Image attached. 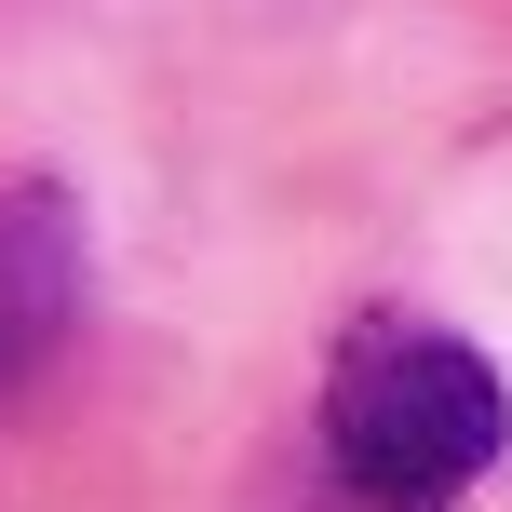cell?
Segmentation results:
<instances>
[{
    "mask_svg": "<svg viewBox=\"0 0 512 512\" xmlns=\"http://www.w3.org/2000/svg\"><path fill=\"white\" fill-rule=\"evenodd\" d=\"M68 324H81V203L68 176H14L0 189V391H41Z\"/></svg>",
    "mask_w": 512,
    "mask_h": 512,
    "instance_id": "cell-2",
    "label": "cell"
},
{
    "mask_svg": "<svg viewBox=\"0 0 512 512\" xmlns=\"http://www.w3.org/2000/svg\"><path fill=\"white\" fill-rule=\"evenodd\" d=\"M324 472L364 512H459L486 472L512 459V391L459 324H418V310H364L324 351Z\"/></svg>",
    "mask_w": 512,
    "mask_h": 512,
    "instance_id": "cell-1",
    "label": "cell"
}]
</instances>
